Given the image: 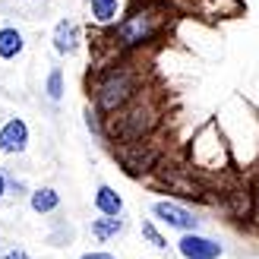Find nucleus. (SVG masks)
Instances as JSON below:
<instances>
[{
	"instance_id": "obj_1",
	"label": "nucleus",
	"mask_w": 259,
	"mask_h": 259,
	"mask_svg": "<svg viewBox=\"0 0 259 259\" xmlns=\"http://www.w3.org/2000/svg\"><path fill=\"white\" fill-rule=\"evenodd\" d=\"M142 89H146V70L139 63V54H111V60L95 63L85 79L89 105H95L105 117L130 105Z\"/></svg>"
},
{
	"instance_id": "obj_7",
	"label": "nucleus",
	"mask_w": 259,
	"mask_h": 259,
	"mask_svg": "<svg viewBox=\"0 0 259 259\" xmlns=\"http://www.w3.org/2000/svg\"><path fill=\"white\" fill-rule=\"evenodd\" d=\"M174 253L180 259H222L225 256V243L205 234V231H187L174 240Z\"/></svg>"
},
{
	"instance_id": "obj_15",
	"label": "nucleus",
	"mask_w": 259,
	"mask_h": 259,
	"mask_svg": "<svg viewBox=\"0 0 259 259\" xmlns=\"http://www.w3.org/2000/svg\"><path fill=\"white\" fill-rule=\"evenodd\" d=\"M139 234H142V240H146L155 253H164V256H167V253L174 250V243L167 240L164 228H161L158 222H152V218H142V222H139Z\"/></svg>"
},
{
	"instance_id": "obj_8",
	"label": "nucleus",
	"mask_w": 259,
	"mask_h": 259,
	"mask_svg": "<svg viewBox=\"0 0 259 259\" xmlns=\"http://www.w3.org/2000/svg\"><path fill=\"white\" fill-rule=\"evenodd\" d=\"M82 41H85V32H82V25L70 19V16H63L54 22V29H51V48H54V54L57 57H76L82 51Z\"/></svg>"
},
{
	"instance_id": "obj_21",
	"label": "nucleus",
	"mask_w": 259,
	"mask_h": 259,
	"mask_svg": "<svg viewBox=\"0 0 259 259\" xmlns=\"http://www.w3.org/2000/svg\"><path fill=\"white\" fill-rule=\"evenodd\" d=\"M256 234H259V187H256V205H253V225H250Z\"/></svg>"
},
{
	"instance_id": "obj_12",
	"label": "nucleus",
	"mask_w": 259,
	"mask_h": 259,
	"mask_svg": "<svg viewBox=\"0 0 259 259\" xmlns=\"http://www.w3.org/2000/svg\"><path fill=\"white\" fill-rule=\"evenodd\" d=\"M25 199H29V209H32L35 215H54V212H60V205H63L60 190H57V187H48V184L32 187Z\"/></svg>"
},
{
	"instance_id": "obj_6",
	"label": "nucleus",
	"mask_w": 259,
	"mask_h": 259,
	"mask_svg": "<svg viewBox=\"0 0 259 259\" xmlns=\"http://www.w3.org/2000/svg\"><path fill=\"white\" fill-rule=\"evenodd\" d=\"M149 218L158 222L167 231H177V234H187V231H202L205 228V218L193 209L187 199H177V196H164V199H155L149 205Z\"/></svg>"
},
{
	"instance_id": "obj_24",
	"label": "nucleus",
	"mask_w": 259,
	"mask_h": 259,
	"mask_svg": "<svg viewBox=\"0 0 259 259\" xmlns=\"http://www.w3.org/2000/svg\"><path fill=\"white\" fill-rule=\"evenodd\" d=\"M29 4H48V0H29Z\"/></svg>"
},
{
	"instance_id": "obj_4",
	"label": "nucleus",
	"mask_w": 259,
	"mask_h": 259,
	"mask_svg": "<svg viewBox=\"0 0 259 259\" xmlns=\"http://www.w3.org/2000/svg\"><path fill=\"white\" fill-rule=\"evenodd\" d=\"M228 164H234L228 149V139L218 130V120H209L196 130V136L190 139V167L199 174H222Z\"/></svg>"
},
{
	"instance_id": "obj_23",
	"label": "nucleus",
	"mask_w": 259,
	"mask_h": 259,
	"mask_svg": "<svg viewBox=\"0 0 259 259\" xmlns=\"http://www.w3.org/2000/svg\"><path fill=\"white\" fill-rule=\"evenodd\" d=\"M7 117H10V114H7V111H4V108H0V123H4V120H7Z\"/></svg>"
},
{
	"instance_id": "obj_9",
	"label": "nucleus",
	"mask_w": 259,
	"mask_h": 259,
	"mask_svg": "<svg viewBox=\"0 0 259 259\" xmlns=\"http://www.w3.org/2000/svg\"><path fill=\"white\" fill-rule=\"evenodd\" d=\"M29 142H32V130L22 117L10 114V117L0 123V155H7V158L25 155L29 152Z\"/></svg>"
},
{
	"instance_id": "obj_14",
	"label": "nucleus",
	"mask_w": 259,
	"mask_h": 259,
	"mask_svg": "<svg viewBox=\"0 0 259 259\" xmlns=\"http://www.w3.org/2000/svg\"><path fill=\"white\" fill-rule=\"evenodd\" d=\"M123 13V0H89V19L95 29H111Z\"/></svg>"
},
{
	"instance_id": "obj_16",
	"label": "nucleus",
	"mask_w": 259,
	"mask_h": 259,
	"mask_svg": "<svg viewBox=\"0 0 259 259\" xmlns=\"http://www.w3.org/2000/svg\"><path fill=\"white\" fill-rule=\"evenodd\" d=\"M82 123H85V133L92 136L98 146H108V117L95 105H85L82 108Z\"/></svg>"
},
{
	"instance_id": "obj_18",
	"label": "nucleus",
	"mask_w": 259,
	"mask_h": 259,
	"mask_svg": "<svg viewBox=\"0 0 259 259\" xmlns=\"http://www.w3.org/2000/svg\"><path fill=\"white\" fill-rule=\"evenodd\" d=\"M7 196H13V199L29 196V184H25L22 177H16L13 171H7Z\"/></svg>"
},
{
	"instance_id": "obj_22",
	"label": "nucleus",
	"mask_w": 259,
	"mask_h": 259,
	"mask_svg": "<svg viewBox=\"0 0 259 259\" xmlns=\"http://www.w3.org/2000/svg\"><path fill=\"white\" fill-rule=\"evenodd\" d=\"M7 199V167H0V202Z\"/></svg>"
},
{
	"instance_id": "obj_2",
	"label": "nucleus",
	"mask_w": 259,
	"mask_h": 259,
	"mask_svg": "<svg viewBox=\"0 0 259 259\" xmlns=\"http://www.w3.org/2000/svg\"><path fill=\"white\" fill-rule=\"evenodd\" d=\"M174 16V7H167L164 0H136L130 10L120 13V19L111 29H105L108 51L111 54H142L152 45H158V38L167 32Z\"/></svg>"
},
{
	"instance_id": "obj_5",
	"label": "nucleus",
	"mask_w": 259,
	"mask_h": 259,
	"mask_svg": "<svg viewBox=\"0 0 259 259\" xmlns=\"http://www.w3.org/2000/svg\"><path fill=\"white\" fill-rule=\"evenodd\" d=\"M114 161L123 167V174L130 177H149L155 174V167L164 161V152L155 146L152 139H136V142H117L111 146Z\"/></svg>"
},
{
	"instance_id": "obj_3",
	"label": "nucleus",
	"mask_w": 259,
	"mask_h": 259,
	"mask_svg": "<svg viewBox=\"0 0 259 259\" xmlns=\"http://www.w3.org/2000/svg\"><path fill=\"white\" fill-rule=\"evenodd\" d=\"M164 120V105L161 95H155L152 89H142V92L123 105L117 114L108 117V149L114 142H136V139H152L155 130Z\"/></svg>"
},
{
	"instance_id": "obj_13",
	"label": "nucleus",
	"mask_w": 259,
	"mask_h": 259,
	"mask_svg": "<svg viewBox=\"0 0 259 259\" xmlns=\"http://www.w3.org/2000/svg\"><path fill=\"white\" fill-rule=\"evenodd\" d=\"M92 205H95L98 215H126L123 193H117V187H111V184H98V187H95Z\"/></svg>"
},
{
	"instance_id": "obj_10",
	"label": "nucleus",
	"mask_w": 259,
	"mask_h": 259,
	"mask_svg": "<svg viewBox=\"0 0 259 259\" xmlns=\"http://www.w3.org/2000/svg\"><path fill=\"white\" fill-rule=\"evenodd\" d=\"M89 234L95 243H114L126 234V215H98L89 222Z\"/></svg>"
},
{
	"instance_id": "obj_19",
	"label": "nucleus",
	"mask_w": 259,
	"mask_h": 259,
	"mask_svg": "<svg viewBox=\"0 0 259 259\" xmlns=\"http://www.w3.org/2000/svg\"><path fill=\"white\" fill-rule=\"evenodd\" d=\"M0 259H32V253L25 247H19V243H10V247L0 250Z\"/></svg>"
},
{
	"instance_id": "obj_20",
	"label": "nucleus",
	"mask_w": 259,
	"mask_h": 259,
	"mask_svg": "<svg viewBox=\"0 0 259 259\" xmlns=\"http://www.w3.org/2000/svg\"><path fill=\"white\" fill-rule=\"evenodd\" d=\"M79 259H117L111 250H89V253H82Z\"/></svg>"
},
{
	"instance_id": "obj_11",
	"label": "nucleus",
	"mask_w": 259,
	"mask_h": 259,
	"mask_svg": "<svg viewBox=\"0 0 259 259\" xmlns=\"http://www.w3.org/2000/svg\"><path fill=\"white\" fill-rule=\"evenodd\" d=\"M25 54V32L13 22H4L0 25V60L4 63H13Z\"/></svg>"
},
{
	"instance_id": "obj_17",
	"label": "nucleus",
	"mask_w": 259,
	"mask_h": 259,
	"mask_svg": "<svg viewBox=\"0 0 259 259\" xmlns=\"http://www.w3.org/2000/svg\"><path fill=\"white\" fill-rule=\"evenodd\" d=\"M45 98L51 105H60L67 98V76H63V67H51L45 76Z\"/></svg>"
}]
</instances>
